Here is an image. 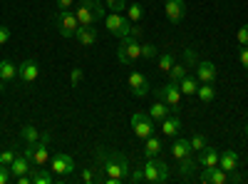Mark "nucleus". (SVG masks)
<instances>
[{
  "label": "nucleus",
  "instance_id": "1",
  "mask_svg": "<svg viewBox=\"0 0 248 184\" xmlns=\"http://www.w3.org/2000/svg\"><path fill=\"white\" fill-rule=\"evenodd\" d=\"M99 159H105V167H102V182L105 184H122L124 179H129V162L122 152H97Z\"/></svg>",
  "mask_w": 248,
  "mask_h": 184
},
{
  "label": "nucleus",
  "instance_id": "2",
  "mask_svg": "<svg viewBox=\"0 0 248 184\" xmlns=\"http://www.w3.org/2000/svg\"><path fill=\"white\" fill-rule=\"evenodd\" d=\"M75 15L79 20V25H97L105 20V5L99 0H79V5L75 8Z\"/></svg>",
  "mask_w": 248,
  "mask_h": 184
},
{
  "label": "nucleus",
  "instance_id": "3",
  "mask_svg": "<svg viewBox=\"0 0 248 184\" xmlns=\"http://www.w3.org/2000/svg\"><path fill=\"white\" fill-rule=\"evenodd\" d=\"M169 179V165L164 162L159 154L156 157H147V162H144V182L149 184H161Z\"/></svg>",
  "mask_w": 248,
  "mask_h": 184
},
{
  "label": "nucleus",
  "instance_id": "4",
  "mask_svg": "<svg viewBox=\"0 0 248 184\" xmlns=\"http://www.w3.org/2000/svg\"><path fill=\"white\" fill-rule=\"evenodd\" d=\"M141 57V43L137 37H122V43H119V48H117V60L122 65H137V60Z\"/></svg>",
  "mask_w": 248,
  "mask_h": 184
},
{
  "label": "nucleus",
  "instance_id": "5",
  "mask_svg": "<svg viewBox=\"0 0 248 184\" xmlns=\"http://www.w3.org/2000/svg\"><path fill=\"white\" fill-rule=\"evenodd\" d=\"M154 95H156V100L167 102V107L174 115H179V110H181V90H179V83H171V80H169L164 87H156Z\"/></svg>",
  "mask_w": 248,
  "mask_h": 184
},
{
  "label": "nucleus",
  "instance_id": "6",
  "mask_svg": "<svg viewBox=\"0 0 248 184\" xmlns=\"http://www.w3.org/2000/svg\"><path fill=\"white\" fill-rule=\"evenodd\" d=\"M105 28L117 37H129L132 35V20L124 13H109L105 17Z\"/></svg>",
  "mask_w": 248,
  "mask_h": 184
},
{
  "label": "nucleus",
  "instance_id": "7",
  "mask_svg": "<svg viewBox=\"0 0 248 184\" xmlns=\"http://www.w3.org/2000/svg\"><path fill=\"white\" fill-rule=\"evenodd\" d=\"M50 169H52L55 179L65 182V177L75 172V159H72L70 154H65V152H55V154L50 157Z\"/></svg>",
  "mask_w": 248,
  "mask_h": 184
},
{
  "label": "nucleus",
  "instance_id": "8",
  "mask_svg": "<svg viewBox=\"0 0 248 184\" xmlns=\"http://www.w3.org/2000/svg\"><path fill=\"white\" fill-rule=\"evenodd\" d=\"M55 25H57V33L62 37H75V33L79 28V20L72 10H60L57 17H55Z\"/></svg>",
  "mask_w": 248,
  "mask_h": 184
},
{
  "label": "nucleus",
  "instance_id": "9",
  "mask_svg": "<svg viewBox=\"0 0 248 184\" xmlns=\"http://www.w3.org/2000/svg\"><path fill=\"white\" fill-rule=\"evenodd\" d=\"M132 130H134V134L139 137V139H147V137H152L154 134V119L149 117V115H144V112H134L132 115Z\"/></svg>",
  "mask_w": 248,
  "mask_h": 184
},
{
  "label": "nucleus",
  "instance_id": "10",
  "mask_svg": "<svg viewBox=\"0 0 248 184\" xmlns=\"http://www.w3.org/2000/svg\"><path fill=\"white\" fill-rule=\"evenodd\" d=\"M127 85H129V92L134 97H147L149 95V80L144 77L141 72H129V80H127Z\"/></svg>",
  "mask_w": 248,
  "mask_h": 184
},
{
  "label": "nucleus",
  "instance_id": "11",
  "mask_svg": "<svg viewBox=\"0 0 248 184\" xmlns=\"http://www.w3.org/2000/svg\"><path fill=\"white\" fill-rule=\"evenodd\" d=\"M164 13H167L169 23L179 25L181 20H184V15H186V3H184V0H167V5H164Z\"/></svg>",
  "mask_w": 248,
  "mask_h": 184
},
{
  "label": "nucleus",
  "instance_id": "12",
  "mask_svg": "<svg viewBox=\"0 0 248 184\" xmlns=\"http://www.w3.org/2000/svg\"><path fill=\"white\" fill-rule=\"evenodd\" d=\"M201 182L203 184H226V182H229V172H223L218 165L216 167H203Z\"/></svg>",
  "mask_w": 248,
  "mask_h": 184
},
{
  "label": "nucleus",
  "instance_id": "13",
  "mask_svg": "<svg viewBox=\"0 0 248 184\" xmlns=\"http://www.w3.org/2000/svg\"><path fill=\"white\" fill-rule=\"evenodd\" d=\"M196 77H199V83H216V77H218V70L214 63H209V60H201V63L196 65Z\"/></svg>",
  "mask_w": 248,
  "mask_h": 184
},
{
  "label": "nucleus",
  "instance_id": "14",
  "mask_svg": "<svg viewBox=\"0 0 248 184\" xmlns=\"http://www.w3.org/2000/svg\"><path fill=\"white\" fill-rule=\"evenodd\" d=\"M37 75H40V65L35 60H25V63L17 65V77L23 80V83H35Z\"/></svg>",
  "mask_w": 248,
  "mask_h": 184
},
{
  "label": "nucleus",
  "instance_id": "15",
  "mask_svg": "<svg viewBox=\"0 0 248 184\" xmlns=\"http://www.w3.org/2000/svg\"><path fill=\"white\" fill-rule=\"evenodd\" d=\"M75 37H77V43L82 48H92L97 43V30H94V25H79Z\"/></svg>",
  "mask_w": 248,
  "mask_h": 184
},
{
  "label": "nucleus",
  "instance_id": "16",
  "mask_svg": "<svg viewBox=\"0 0 248 184\" xmlns=\"http://www.w3.org/2000/svg\"><path fill=\"white\" fill-rule=\"evenodd\" d=\"M238 165H241L238 152H233V150H223V152L218 154V167H221L223 172H233V169H238Z\"/></svg>",
  "mask_w": 248,
  "mask_h": 184
},
{
  "label": "nucleus",
  "instance_id": "17",
  "mask_svg": "<svg viewBox=\"0 0 248 184\" xmlns=\"http://www.w3.org/2000/svg\"><path fill=\"white\" fill-rule=\"evenodd\" d=\"M176 162H179L176 169H179V177H181V179H189V177L194 174V169L199 167V162H196L191 154H186V157H181V159H176Z\"/></svg>",
  "mask_w": 248,
  "mask_h": 184
},
{
  "label": "nucleus",
  "instance_id": "18",
  "mask_svg": "<svg viewBox=\"0 0 248 184\" xmlns=\"http://www.w3.org/2000/svg\"><path fill=\"white\" fill-rule=\"evenodd\" d=\"M159 127H161L164 137H176V134H179V130H181V119H179L176 115H169L164 122H159Z\"/></svg>",
  "mask_w": 248,
  "mask_h": 184
},
{
  "label": "nucleus",
  "instance_id": "19",
  "mask_svg": "<svg viewBox=\"0 0 248 184\" xmlns=\"http://www.w3.org/2000/svg\"><path fill=\"white\" fill-rule=\"evenodd\" d=\"M30 165H32V162H30V159H28L25 154H17V157L13 159V165H10V174H13V177H20V174H28V172L32 169Z\"/></svg>",
  "mask_w": 248,
  "mask_h": 184
},
{
  "label": "nucleus",
  "instance_id": "20",
  "mask_svg": "<svg viewBox=\"0 0 248 184\" xmlns=\"http://www.w3.org/2000/svg\"><path fill=\"white\" fill-rule=\"evenodd\" d=\"M199 77L196 75H189V72H186L181 80H179V90L184 92V95H196V90H199Z\"/></svg>",
  "mask_w": 248,
  "mask_h": 184
},
{
  "label": "nucleus",
  "instance_id": "21",
  "mask_svg": "<svg viewBox=\"0 0 248 184\" xmlns=\"http://www.w3.org/2000/svg\"><path fill=\"white\" fill-rule=\"evenodd\" d=\"M169 112H171V110L167 107V102H161V100H156L154 105L149 107V117L156 122V125H159V122H164V119H167V117H169Z\"/></svg>",
  "mask_w": 248,
  "mask_h": 184
},
{
  "label": "nucleus",
  "instance_id": "22",
  "mask_svg": "<svg viewBox=\"0 0 248 184\" xmlns=\"http://www.w3.org/2000/svg\"><path fill=\"white\" fill-rule=\"evenodd\" d=\"M216 165H218V152L206 145V150H201V157H199V167H216Z\"/></svg>",
  "mask_w": 248,
  "mask_h": 184
},
{
  "label": "nucleus",
  "instance_id": "23",
  "mask_svg": "<svg viewBox=\"0 0 248 184\" xmlns=\"http://www.w3.org/2000/svg\"><path fill=\"white\" fill-rule=\"evenodd\" d=\"M186 154H191V142L189 139H174V145H171V157L174 159H181Z\"/></svg>",
  "mask_w": 248,
  "mask_h": 184
},
{
  "label": "nucleus",
  "instance_id": "24",
  "mask_svg": "<svg viewBox=\"0 0 248 184\" xmlns=\"http://www.w3.org/2000/svg\"><path fill=\"white\" fill-rule=\"evenodd\" d=\"M161 139L156 137V134H152V137H147V139H144V154H147V157H156L159 152H161Z\"/></svg>",
  "mask_w": 248,
  "mask_h": 184
},
{
  "label": "nucleus",
  "instance_id": "25",
  "mask_svg": "<svg viewBox=\"0 0 248 184\" xmlns=\"http://www.w3.org/2000/svg\"><path fill=\"white\" fill-rule=\"evenodd\" d=\"M15 77H17V65L10 63V60H3V63H0V80H3V83H10V80H15Z\"/></svg>",
  "mask_w": 248,
  "mask_h": 184
},
{
  "label": "nucleus",
  "instance_id": "26",
  "mask_svg": "<svg viewBox=\"0 0 248 184\" xmlns=\"http://www.w3.org/2000/svg\"><path fill=\"white\" fill-rule=\"evenodd\" d=\"M32 184H52L55 182V177L45 169V167H32Z\"/></svg>",
  "mask_w": 248,
  "mask_h": 184
},
{
  "label": "nucleus",
  "instance_id": "27",
  "mask_svg": "<svg viewBox=\"0 0 248 184\" xmlns=\"http://www.w3.org/2000/svg\"><path fill=\"white\" fill-rule=\"evenodd\" d=\"M196 95H199L201 102H206V105H209V102H214V97H216V87H214L211 83H201L199 90H196Z\"/></svg>",
  "mask_w": 248,
  "mask_h": 184
},
{
  "label": "nucleus",
  "instance_id": "28",
  "mask_svg": "<svg viewBox=\"0 0 248 184\" xmlns=\"http://www.w3.org/2000/svg\"><path fill=\"white\" fill-rule=\"evenodd\" d=\"M20 137L25 139V145H35V142L40 139V132H37V127H32V125H25L23 130H20Z\"/></svg>",
  "mask_w": 248,
  "mask_h": 184
},
{
  "label": "nucleus",
  "instance_id": "29",
  "mask_svg": "<svg viewBox=\"0 0 248 184\" xmlns=\"http://www.w3.org/2000/svg\"><path fill=\"white\" fill-rule=\"evenodd\" d=\"M127 17L132 20V23H141V20H144V8H141L139 3L127 5Z\"/></svg>",
  "mask_w": 248,
  "mask_h": 184
},
{
  "label": "nucleus",
  "instance_id": "30",
  "mask_svg": "<svg viewBox=\"0 0 248 184\" xmlns=\"http://www.w3.org/2000/svg\"><path fill=\"white\" fill-rule=\"evenodd\" d=\"M184 75H186V65L184 63H174V67L169 70V80H171V83H179Z\"/></svg>",
  "mask_w": 248,
  "mask_h": 184
},
{
  "label": "nucleus",
  "instance_id": "31",
  "mask_svg": "<svg viewBox=\"0 0 248 184\" xmlns=\"http://www.w3.org/2000/svg\"><path fill=\"white\" fill-rule=\"evenodd\" d=\"M171 67H174V55H171V52H164V55L159 57V70H161V72H169Z\"/></svg>",
  "mask_w": 248,
  "mask_h": 184
},
{
  "label": "nucleus",
  "instance_id": "32",
  "mask_svg": "<svg viewBox=\"0 0 248 184\" xmlns=\"http://www.w3.org/2000/svg\"><path fill=\"white\" fill-rule=\"evenodd\" d=\"M189 142H191V152H201V150H206V137H203L201 132H196Z\"/></svg>",
  "mask_w": 248,
  "mask_h": 184
},
{
  "label": "nucleus",
  "instance_id": "33",
  "mask_svg": "<svg viewBox=\"0 0 248 184\" xmlns=\"http://www.w3.org/2000/svg\"><path fill=\"white\" fill-rule=\"evenodd\" d=\"M15 157H17V152H15V147H10V150H5L3 154H0V165H3V167H10Z\"/></svg>",
  "mask_w": 248,
  "mask_h": 184
},
{
  "label": "nucleus",
  "instance_id": "34",
  "mask_svg": "<svg viewBox=\"0 0 248 184\" xmlns=\"http://www.w3.org/2000/svg\"><path fill=\"white\" fill-rule=\"evenodd\" d=\"M105 5L112 13H124V10H127V3H124V0H105Z\"/></svg>",
  "mask_w": 248,
  "mask_h": 184
},
{
  "label": "nucleus",
  "instance_id": "35",
  "mask_svg": "<svg viewBox=\"0 0 248 184\" xmlns=\"http://www.w3.org/2000/svg\"><path fill=\"white\" fill-rule=\"evenodd\" d=\"M184 60H186V63H184L186 67H196V65H199V60H196V52H194L191 48L184 52Z\"/></svg>",
  "mask_w": 248,
  "mask_h": 184
},
{
  "label": "nucleus",
  "instance_id": "36",
  "mask_svg": "<svg viewBox=\"0 0 248 184\" xmlns=\"http://www.w3.org/2000/svg\"><path fill=\"white\" fill-rule=\"evenodd\" d=\"M82 77H85V72H82L79 67H75V70H72V75H70V83H72V87H77V85L82 83Z\"/></svg>",
  "mask_w": 248,
  "mask_h": 184
},
{
  "label": "nucleus",
  "instance_id": "37",
  "mask_svg": "<svg viewBox=\"0 0 248 184\" xmlns=\"http://www.w3.org/2000/svg\"><path fill=\"white\" fill-rule=\"evenodd\" d=\"M154 55H156V45H152V43L141 45V57H154Z\"/></svg>",
  "mask_w": 248,
  "mask_h": 184
},
{
  "label": "nucleus",
  "instance_id": "38",
  "mask_svg": "<svg viewBox=\"0 0 248 184\" xmlns=\"http://www.w3.org/2000/svg\"><path fill=\"white\" fill-rule=\"evenodd\" d=\"M236 37H238V43H241V45H248V25H243V28H238V33H236Z\"/></svg>",
  "mask_w": 248,
  "mask_h": 184
},
{
  "label": "nucleus",
  "instance_id": "39",
  "mask_svg": "<svg viewBox=\"0 0 248 184\" xmlns=\"http://www.w3.org/2000/svg\"><path fill=\"white\" fill-rule=\"evenodd\" d=\"M10 167H3V165H0V184H8L10 182Z\"/></svg>",
  "mask_w": 248,
  "mask_h": 184
},
{
  "label": "nucleus",
  "instance_id": "40",
  "mask_svg": "<svg viewBox=\"0 0 248 184\" xmlns=\"http://www.w3.org/2000/svg\"><path fill=\"white\" fill-rule=\"evenodd\" d=\"M238 60H241V65L248 70V45H241V52H238Z\"/></svg>",
  "mask_w": 248,
  "mask_h": 184
},
{
  "label": "nucleus",
  "instance_id": "41",
  "mask_svg": "<svg viewBox=\"0 0 248 184\" xmlns=\"http://www.w3.org/2000/svg\"><path fill=\"white\" fill-rule=\"evenodd\" d=\"M10 40V28H5V25H0V45H5Z\"/></svg>",
  "mask_w": 248,
  "mask_h": 184
},
{
  "label": "nucleus",
  "instance_id": "42",
  "mask_svg": "<svg viewBox=\"0 0 248 184\" xmlns=\"http://www.w3.org/2000/svg\"><path fill=\"white\" fill-rule=\"evenodd\" d=\"M129 182H134V184H137V182H144V167L137 169V172H132V174H129Z\"/></svg>",
  "mask_w": 248,
  "mask_h": 184
},
{
  "label": "nucleus",
  "instance_id": "43",
  "mask_svg": "<svg viewBox=\"0 0 248 184\" xmlns=\"http://www.w3.org/2000/svg\"><path fill=\"white\" fill-rule=\"evenodd\" d=\"M82 182H85V184H92V182H97V177L90 172V169H85V172H82V177H79Z\"/></svg>",
  "mask_w": 248,
  "mask_h": 184
},
{
  "label": "nucleus",
  "instance_id": "44",
  "mask_svg": "<svg viewBox=\"0 0 248 184\" xmlns=\"http://www.w3.org/2000/svg\"><path fill=\"white\" fill-rule=\"evenodd\" d=\"M72 5H75V0H57V8L60 10H70Z\"/></svg>",
  "mask_w": 248,
  "mask_h": 184
},
{
  "label": "nucleus",
  "instance_id": "45",
  "mask_svg": "<svg viewBox=\"0 0 248 184\" xmlns=\"http://www.w3.org/2000/svg\"><path fill=\"white\" fill-rule=\"evenodd\" d=\"M229 182H233V184H241V182H243V177L238 174V169H233V172H229Z\"/></svg>",
  "mask_w": 248,
  "mask_h": 184
},
{
  "label": "nucleus",
  "instance_id": "46",
  "mask_svg": "<svg viewBox=\"0 0 248 184\" xmlns=\"http://www.w3.org/2000/svg\"><path fill=\"white\" fill-rule=\"evenodd\" d=\"M132 37H141V28H139V23H132Z\"/></svg>",
  "mask_w": 248,
  "mask_h": 184
},
{
  "label": "nucleus",
  "instance_id": "47",
  "mask_svg": "<svg viewBox=\"0 0 248 184\" xmlns=\"http://www.w3.org/2000/svg\"><path fill=\"white\" fill-rule=\"evenodd\" d=\"M3 87H5V83H3V80H0V92H3Z\"/></svg>",
  "mask_w": 248,
  "mask_h": 184
},
{
  "label": "nucleus",
  "instance_id": "48",
  "mask_svg": "<svg viewBox=\"0 0 248 184\" xmlns=\"http://www.w3.org/2000/svg\"><path fill=\"white\" fill-rule=\"evenodd\" d=\"M243 132H246V137H248V125H246V127H243Z\"/></svg>",
  "mask_w": 248,
  "mask_h": 184
},
{
  "label": "nucleus",
  "instance_id": "49",
  "mask_svg": "<svg viewBox=\"0 0 248 184\" xmlns=\"http://www.w3.org/2000/svg\"><path fill=\"white\" fill-rule=\"evenodd\" d=\"M184 3H186V0H184Z\"/></svg>",
  "mask_w": 248,
  "mask_h": 184
}]
</instances>
